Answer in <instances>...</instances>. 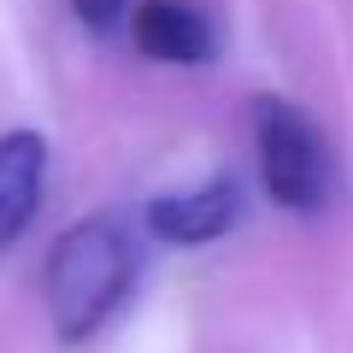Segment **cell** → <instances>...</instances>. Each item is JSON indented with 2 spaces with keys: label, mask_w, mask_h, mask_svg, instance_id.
I'll return each instance as SVG.
<instances>
[{
  "label": "cell",
  "mask_w": 353,
  "mask_h": 353,
  "mask_svg": "<svg viewBox=\"0 0 353 353\" xmlns=\"http://www.w3.org/2000/svg\"><path fill=\"white\" fill-rule=\"evenodd\" d=\"M136 277V241L118 218H83L48 253V318L59 341H88Z\"/></svg>",
  "instance_id": "6da1fadb"
},
{
  "label": "cell",
  "mask_w": 353,
  "mask_h": 353,
  "mask_svg": "<svg viewBox=\"0 0 353 353\" xmlns=\"http://www.w3.org/2000/svg\"><path fill=\"white\" fill-rule=\"evenodd\" d=\"M253 148H259L265 194L283 212L312 218L330 206L336 159H330V141L318 136V124L294 101H259V112H253Z\"/></svg>",
  "instance_id": "7a4b0ae2"
},
{
  "label": "cell",
  "mask_w": 353,
  "mask_h": 353,
  "mask_svg": "<svg viewBox=\"0 0 353 353\" xmlns=\"http://www.w3.org/2000/svg\"><path fill=\"white\" fill-rule=\"evenodd\" d=\"M241 218V189L230 176H212L201 189H176V194H159L148 206V230L171 248H201V241H218L230 236Z\"/></svg>",
  "instance_id": "3957f363"
},
{
  "label": "cell",
  "mask_w": 353,
  "mask_h": 353,
  "mask_svg": "<svg viewBox=\"0 0 353 353\" xmlns=\"http://www.w3.org/2000/svg\"><path fill=\"white\" fill-rule=\"evenodd\" d=\"M130 36L159 65H206L212 59V24L183 0H141L130 12Z\"/></svg>",
  "instance_id": "277c9868"
},
{
  "label": "cell",
  "mask_w": 353,
  "mask_h": 353,
  "mask_svg": "<svg viewBox=\"0 0 353 353\" xmlns=\"http://www.w3.org/2000/svg\"><path fill=\"white\" fill-rule=\"evenodd\" d=\"M41 176H48V141L36 130L0 136V248H12L30 230L41 201Z\"/></svg>",
  "instance_id": "5b68a950"
},
{
  "label": "cell",
  "mask_w": 353,
  "mask_h": 353,
  "mask_svg": "<svg viewBox=\"0 0 353 353\" xmlns=\"http://www.w3.org/2000/svg\"><path fill=\"white\" fill-rule=\"evenodd\" d=\"M71 6H77V18H83L88 30H112L118 18L130 12V0H71Z\"/></svg>",
  "instance_id": "8992f818"
}]
</instances>
